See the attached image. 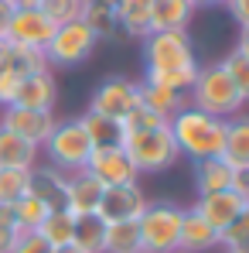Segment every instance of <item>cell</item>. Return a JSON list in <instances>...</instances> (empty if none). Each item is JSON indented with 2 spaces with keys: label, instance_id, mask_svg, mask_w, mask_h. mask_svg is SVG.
<instances>
[{
  "label": "cell",
  "instance_id": "cell-1",
  "mask_svg": "<svg viewBox=\"0 0 249 253\" xmlns=\"http://www.w3.org/2000/svg\"><path fill=\"white\" fill-rule=\"evenodd\" d=\"M171 133H174V144L184 158L191 161H202V158H218L222 154V144H225V120L218 117H208L202 110H195L191 103L184 110H178L171 120Z\"/></svg>",
  "mask_w": 249,
  "mask_h": 253
},
{
  "label": "cell",
  "instance_id": "cell-2",
  "mask_svg": "<svg viewBox=\"0 0 249 253\" xmlns=\"http://www.w3.org/2000/svg\"><path fill=\"white\" fill-rule=\"evenodd\" d=\"M188 103H191L195 110L208 113V117H218V120H232V117L243 113V106H246L222 62L198 65V76H195L191 92H188Z\"/></svg>",
  "mask_w": 249,
  "mask_h": 253
},
{
  "label": "cell",
  "instance_id": "cell-3",
  "mask_svg": "<svg viewBox=\"0 0 249 253\" xmlns=\"http://www.w3.org/2000/svg\"><path fill=\"white\" fill-rule=\"evenodd\" d=\"M120 147L126 151L130 165L137 168V174H157V171L171 168L181 151L174 144V133L171 126H154V130H140V133H123Z\"/></svg>",
  "mask_w": 249,
  "mask_h": 253
},
{
  "label": "cell",
  "instance_id": "cell-4",
  "mask_svg": "<svg viewBox=\"0 0 249 253\" xmlns=\"http://www.w3.org/2000/svg\"><path fill=\"white\" fill-rule=\"evenodd\" d=\"M41 151L51 168H58L62 174H75V171H85V165H89L92 140H89L79 117L75 120H58L55 130L48 133V140L41 144Z\"/></svg>",
  "mask_w": 249,
  "mask_h": 253
},
{
  "label": "cell",
  "instance_id": "cell-5",
  "mask_svg": "<svg viewBox=\"0 0 249 253\" xmlns=\"http://www.w3.org/2000/svg\"><path fill=\"white\" fill-rule=\"evenodd\" d=\"M143 65L147 72H195L198 55L188 31H150L143 35Z\"/></svg>",
  "mask_w": 249,
  "mask_h": 253
},
{
  "label": "cell",
  "instance_id": "cell-6",
  "mask_svg": "<svg viewBox=\"0 0 249 253\" xmlns=\"http://www.w3.org/2000/svg\"><path fill=\"white\" fill-rule=\"evenodd\" d=\"M181 219H184V206L178 202H147V209L137 219L143 253H178Z\"/></svg>",
  "mask_w": 249,
  "mask_h": 253
},
{
  "label": "cell",
  "instance_id": "cell-7",
  "mask_svg": "<svg viewBox=\"0 0 249 253\" xmlns=\"http://www.w3.org/2000/svg\"><path fill=\"white\" fill-rule=\"evenodd\" d=\"M96 44H99V38L92 35V28L79 17V21H69V24H58L55 28L51 42L44 44V58H48V65L69 69V65L85 62L96 51Z\"/></svg>",
  "mask_w": 249,
  "mask_h": 253
},
{
  "label": "cell",
  "instance_id": "cell-8",
  "mask_svg": "<svg viewBox=\"0 0 249 253\" xmlns=\"http://www.w3.org/2000/svg\"><path fill=\"white\" fill-rule=\"evenodd\" d=\"M137 103H140V85L133 79H126V76H109L89 96V113H99V117L120 124Z\"/></svg>",
  "mask_w": 249,
  "mask_h": 253
},
{
  "label": "cell",
  "instance_id": "cell-9",
  "mask_svg": "<svg viewBox=\"0 0 249 253\" xmlns=\"http://www.w3.org/2000/svg\"><path fill=\"white\" fill-rule=\"evenodd\" d=\"M55 124H58V117L51 110H24V106H14V103L0 106V126L17 133V137H24V140H31L35 147H41L48 140Z\"/></svg>",
  "mask_w": 249,
  "mask_h": 253
},
{
  "label": "cell",
  "instance_id": "cell-10",
  "mask_svg": "<svg viewBox=\"0 0 249 253\" xmlns=\"http://www.w3.org/2000/svg\"><path fill=\"white\" fill-rule=\"evenodd\" d=\"M147 195L140 188V181L133 185H113V188H103V199H99V209L96 215L103 222H130V219H140V212L147 209Z\"/></svg>",
  "mask_w": 249,
  "mask_h": 253
},
{
  "label": "cell",
  "instance_id": "cell-11",
  "mask_svg": "<svg viewBox=\"0 0 249 253\" xmlns=\"http://www.w3.org/2000/svg\"><path fill=\"white\" fill-rule=\"evenodd\" d=\"M85 171H89V174H96V178H99L106 188H113V185H133V181H140L137 168L130 165V158H126V151L120 147V144H113V147H92Z\"/></svg>",
  "mask_w": 249,
  "mask_h": 253
},
{
  "label": "cell",
  "instance_id": "cell-12",
  "mask_svg": "<svg viewBox=\"0 0 249 253\" xmlns=\"http://www.w3.org/2000/svg\"><path fill=\"white\" fill-rule=\"evenodd\" d=\"M51 35H55V24L41 14V7H21L17 3V10L10 17V28H7V42L44 51V44L51 42Z\"/></svg>",
  "mask_w": 249,
  "mask_h": 253
},
{
  "label": "cell",
  "instance_id": "cell-13",
  "mask_svg": "<svg viewBox=\"0 0 249 253\" xmlns=\"http://www.w3.org/2000/svg\"><path fill=\"white\" fill-rule=\"evenodd\" d=\"M246 206H249L246 199H239L232 188H225V192H205V195H198V199H195V206H191V212H198L212 229H218V233H222V229H225L239 212L246 209Z\"/></svg>",
  "mask_w": 249,
  "mask_h": 253
},
{
  "label": "cell",
  "instance_id": "cell-14",
  "mask_svg": "<svg viewBox=\"0 0 249 253\" xmlns=\"http://www.w3.org/2000/svg\"><path fill=\"white\" fill-rule=\"evenodd\" d=\"M103 188H106V185H103L96 174H89V171H75V174H69L62 209L72 212L75 219H79V215H96L99 199H103Z\"/></svg>",
  "mask_w": 249,
  "mask_h": 253
},
{
  "label": "cell",
  "instance_id": "cell-15",
  "mask_svg": "<svg viewBox=\"0 0 249 253\" xmlns=\"http://www.w3.org/2000/svg\"><path fill=\"white\" fill-rule=\"evenodd\" d=\"M55 103H58V83L51 69L24 76L14 92V106H24V110H55Z\"/></svg>",
  "mask_w": 249,
  "mask_h": 253
},
{
  "label": "cell",
  "instance_id": "cell-16",
  "mask_svg": "<svg viewBox=\"0 0 249 253\" xmlns=\"http://www.w3.org/2000/svg\"><path fill=\"white\" fill-rule=\"evenodd\" d=\"M65 185H69V174H62L51 165H35L28 171V195L41 199L48 209H62L65 202Z\"/></svg>",
  "mask_w": 249,
  "mask_h": 253
},
{
  "label": "cell",
  "instance_id": "cell-17",
  "mask_svg": "<svg viewBox=\"0 0 249 253\" xmlns=\"http://www.w3.org/2000/svg\"><path fill=\"white\" fill-rule=\"evenodd\" d=\"M208 250H218V229H212L198 212L184 209L178 253H208Z\"/></svg>",
  "mask_w": 249,
  "mask_h": 253
},
{
  "label": "cell",
  "instance_id": "cell-18",
  "mask_svg": "<svg viewBox=\"0 0 249 253\" xmlns=\"http://www.w3.org/2000/svg\"><path fill=\"white\" fill-rule=\"evenodd\" d=\"M191 17H195L191 0H150V31H188Z\"/></svg>",
  "mask_w": 249,
  "mask_h": 253
},
{
  "label": "cell",
  "instance_id": "cell-19",
  "mask_svg": "<svg viewBox=\"0 0 249 253\" xmlns=\"http://www.w3.org/2000/svg\"><path fill=\"white\" fill-rule=\"evenodd\" d=\"M222 161L229 168H249V113H236L232 120H225Z\"/></svg>",
  "mask_w": 249,
  "mask_h": 253
},
{
  "label": "cell",
  "instance_id": "cell-20",
  "mask_svg": "<svg viewBox=\"0 0 249 253\" xmlns=\"http://www.w3.org/2000/svg\"><path fill=\"white\" fill-rule=\"evenodd\" d=\"M0 65H3L7 72H14L17 79L51 69L41 48H28V44H14V42H3V48H0Z\"/></svg>",
  "mask_w": 249,
  "mask_h": 253
},
{
  "label": "cell",
  "instance_id": "cell-21",
  "mask_svg": "<svg viewBox=\"0 0 249 253\" xmlns=\"http://www.w3.org/2000/svg\"><path fill=\"white\" fill-rule=\"evenodd\" d=\"M38 154L41 147H35L31 140L10 133L0 126V168H21V171H31L38 165Z\"/></svg>",
  "mask_w": 249,
  "mask_h": 253
},
{
  "label": "cell",
  "instance_id": "cell-22",
  "mask_svg": "<svg viewBox=\"0 0 249 253\" xmlns=\"http://www.w3.org/2000/svg\"><path fill=\"white\" fill-rule=\"evenodd\" d=\"M229 185H232V168L222 161V154L195 161V188H198V195H205V192H225Z\"/></svg>",
  "mask_w": 249,
  "mask_h": 253
},
{
  "label": "cell",
  "instance_id": "cell-23",
  "mask_svg": "<svg viewBox=\"0 0 249 253\" xmlns=\"http://www.w3.org/2000/svg\"><path fill=\"white\" fill-rule=\"evenodd\" d=\"M113 10L130 38H143L150 31V0H116Z\"/></svg>",
  "mask_w": 249,
  "mask_h": 253
},
{
  "label": "cell",
  "instance_id": "cell-24",
  "mask_svg": "<svg viewBox=\"0 0 249 253\" xmlns=\"http://www.w3.org/2000/svg\"><path fill=\"white\" fill-rule=\"evenodd\" d=\"M35 233H38L44 243H48V250L65 247V243H72V233H75V215H72V212H65V209H51L41 219V226H38Z\"/></svg>",
  "mask_w": 249,
  "mask_h": 253
},
{
  "label": "cell",
  "instance_id": "cell-25",
  "mask_svg": "<svg viewBox=\"0 0 249 253\" xmlns=\"http://www.w3.org/2000/svg\"><path fill=\"white\" fill-rule=\"evenodd\" d=\"M140 85V103L154 113H161L164 120H171L178 110L188 106V96L184 92H171V89H161V85H150V83H137Z\"/></svg>",
  "mask_w": 249,
  "mask_h": 253
},
{
  "label": "cell",
  "instance_id": "cell-26",
  "mask_svg": "<svg viewBox=\"0 0 249 253\" xmlns=\"http://www.w3.org/2000/svg\"><path fill=\"white\" fill-rule=\"evenodd\" d=\"M103 253H143L137 219H130V222H106V247H103Z\"/></svg>",
  "mask_w": 249,
  "mask_h": 253
},
{
  "label": "cell",
  "instance_id": "cell-27",
  "mask_svg": "<svg viewBox=\"0 0 249 253\" xmlns=\"http://www.w3.org/2000/svg\"><path fill=\"white\" fill-rule=\"evenodd\" d=\"M72 243L82 253H103V247H106V222L99 215H79Z\"/></svg>",
  "mask_w": 249,
  "mask_h": 253
},
{
  "label": "cell",
  "instance_id": "cell-28",
  "mask_svg": "<svg viewBox=\"0 0 249 253\" xmlns=\"http://www.w3.org/2000/svg\"><path fill=\"white\" fill-rule=\"evenodd\" d=\"M79 120H82L85 133H89V140H92V147H113V144L123 140V126L116 124V120H106V117L89 113V110H85Z\"/></svg>",
  "mask_w": 249,
  "mask_h": 253
},
{
  "label": "cell",
  "instance_id": "cell-29",
  "mask_svg": "<svg viewBox=\"0 0 249 253\" xmlns=\"http://www.w3.org/2000/svg\"><path fill=\"white\" fill-rule=\"evenodd\" d=\"M218 247L222 253H249V206L218 233Z\"/></svg>",
  "mask_w": 249,
  "mask_h": 253
},
{
  "label": "cell",
  "instance_id": "cell-30",
  "mask_svg": "<svg viewBox=\"0 0 249 253\" xmlns=\"http://www.w3.org/2000/svg\"><path fill=\"white\" fill-rule=\"evenodd\" d=\"M10 212H14V219H17V226L24 229V233H35L38 226H41V219L48 215V206H44L41 199H35V195H24V199H17L14 206H10Z\"/></svg>",
  "mask_w": 249,
  "mask_h": 253
},
{
  "label": "cell",
  "instance_id": "cell-31",
  "mask_svg": "<svg viewBox=\"0 0 249 253\" xmlns=\"http://www.w3.org/2000/svg\"><path fill=\"white\" fill-rule=\"evenodd\" d=\"M28 195V171L21 168H0V206H14Z\"/></svg>",
  "mask_w": 249,
  "mask_h": 253
},
{
  "label": "cell",
  "instance_id": "cell-32",
  "mask_svg": "<svg viewBox=\"0 0 249 253\" xmlns=\"http://www.w3.org/2000/svg\"><path fill=\"white\" fill-rule=\"evenodd\" d=\"M38 7H41V14L55 24V28L82 17V0H41Z\"/></svg>",
  "mask_w": 249,
  "mask_h": 253
},
{
  "label": "cell",
  "instance_id": "cell-33",
  "mask_svg": "<svg viewBox=\"0 0 249 253\" xmlns=\"http://www.w3.org/2000/svg\"><path fill=\"white\" fill-rule=\"evenodd\" d=\"M164 124H167L164 117H161V113H154V110H147L143 103H137L123 120H120L123 133H140V130H154V126H164Z\"/></svg>",
  "mask_w": 249,
  "mask_h": 253
},
{
  "label": "cell",
  "instance_id": "cell-34",
  "mask_svg": "<svg viewBox=\"0 0 249 253\" xmlns=\"http://www.w3.org/2000/svg\"><path fill=\"white\" fill-rule=\"evenodd\" d=\"M222 65H225L229 79L236 83L239 96H243V103H249V58H246V55H239V51H229V55L222 58Z\"/></svg>",
  "mask_w": 249,
  "mask_h": 253
},
{
  "label": "cell",
  "instance_id": "cell-35",
  "mask_svg": "<svg viewBox=\"0 0 249 253\" xmlns=\"http://www.w3.org/2000/svg\"><path fill=\"white\" fill-rule=\"evenodd\" d=\"M21 236H24V229L17 226L14 212L7 209V206H0V253H10L14 247H17Z\"/></svg>",
  "mask_w": 249,
  "mask_h": 253
},
{
  "label": "cell",
  "instance_id": "cell-36",
  "mask_svg": "<svg viewBox=\"0 0 249 253\" xmlns=\"http://www.w3.org/2000/svg\"><path fill=\"white\" fill-rule=\"evenodd\" d=\"M17 85H21V79L0 65V106H10V103H14V92H17Z\"/></svg>",
  "mask_w": 249,
  "mask_h": 253
},
{
  "label": "cell",
  "instance_id": "cell-37",
  "mask_svg": "<svg viewBox=\"0 0 249 253\" xmlns=\"http://www.w3.org/2000/svg\"><path fill=\"white\" fill-rule=\"evenodd\" d=\"M10 253H51V250H48V243H44L38 233H24V236L17 240V247H14Z\"/></svg>",
  "mask_w": 249,
  "mask_h": 253
},
{
  "label": "cell",
  "instance_id": "cell-38",
  "mask_svg": "<svg viewBox=\"0 0 249 253\" xmlns=\"http://www.w3.org/2000/svg\"><path fill=\"white\" fill-rule=\"evenodd\" d=\"M239 199L249 202V168H232V185H229Z\"/></svg>",
  "mask_w": 249,
  "mask_h": 253
},
{
  "label": "cell",
  "instance_id": "cell-39",
  "mask_svg": "<svg viewBox=\"0 0 249 253\" xmlns=\"http://www.w3.org/2000/svg\"><path fill=\"white\" fill-rule=\"evenodd\" d=\"M225 7H229V14H232V21L239 28L249 24V0H225Z\"/></svg>",
  "mask_w": 249,
  "mask_h": 253
},
{
  "label": "cell",
  "instance_id": "cell-40",
  "mask_svg": "<svg viewBox=\"0 0 249 253\" xmlns=\"http://www.w3.org/2000/svg\"><path fill=\"white\" fill-rule=\"evenodd\" d=\"M17 10V0H0V38L7 42V28H10V17Z\"/></svg>",
  "mask_w": 249,
  "mask_h": 253
},
{
  "label": "cell",
  "instance_id": "cell-41",
  "mask_svg": "<svg viewBox=\"0 0 249 253\" xmlns=\"http://www.w3.org/2000/svg\"><path fill=\"white\" fill-rule=\"evenodd\" d=\"M232 51H239V55H246V58H249V24H246V28H239V42H236Z\"/></svg>",
  "mask_w": 249,
  "mask_h": 253
},
{
  "label": "cell",
  "instance_id": "cell-42",
  "mask_svg": "<svg viewBox=\"0 0 249 253\" xmlns=\"http://www.w3.org/2000/svg\"><path fill=\"white\" fill-rule=\"evenodd\" d=\"M51 253H82V250H79L75 243H65V247H55V250H51Z\"/></svg>",
  "mask_w": 249,
  "mask_h": 253
},
{
  "label": "cell",
  "instance_id": "cell-43",
  "mask_svg": "<svg viewBox=\"0 0 249 253\" xmlns=\"http://www.w3.org/2000/svg\"><path fill=\"white\" fill-rule=\"evenodd\" d=\"M191 3H195V10H198V7H215V3H225V0H191Z\"/></svg>",
  "mask_w": 249,
  "mask_h": 253
},
{
  "label": "cell",
  "instance_id": "cell-44",
  "mask_svg": "<svg viewBox=\"0 0 249 253\" xmlns=\"http://www.w3.org/2000/svg\"><path fill=\"white\" fill-rule=\"evenodd\" d=\"M17 3H21V7H38L41 0H17Z\"/></svg>",
  "mask_w": 249,
  "mask_h": 253
},
{
  "label": "cell",
  "instance_id": "cell-45",
  "mask_svg": "<svg viewBox=\"0 0 249 253\" xmlns=\"http://www.w3.org/2000/svg\"><path fill=\"white\" fill-rule=\"evenodd\" d=\"M0 48H3V38H0Z\"/></svg>",
  "mask_w": 249,
  "mask_h": 253
}]
</instances>
